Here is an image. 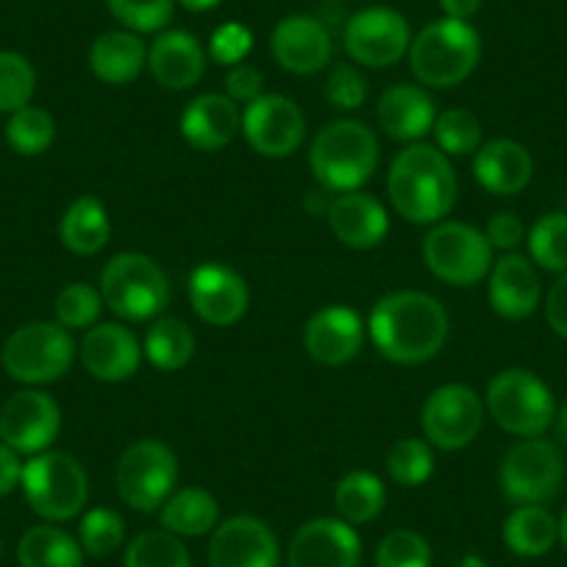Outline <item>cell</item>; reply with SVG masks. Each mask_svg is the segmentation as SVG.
I'll return each mask as SVG.
<instances>
[{"label": "cell", "instance_id": "6da1fadb", "mask_svg": "<svg viewBox=\"0 0 567 567\" xmlns=\"http://www.w3.org/2000/svg\"><path fill=\"white\" fill-rule=\"evenodd\" d=\"M451 320L443 303L429 292L398 290L381 298L368 320V334L384 359L395 364H423L449 342Z\"/></svg>", "mask_w": 567, "mask_h": 567}, {"label": "cell", "instance_id": "7a4b0ae2", "mask_svg": "<svg viewBox=\"0 0 567 567\" xmlns=\"http://www.w3.org/2000/svg\"><path fill=\"white\" fill-rule=\"evenodd\" d=\"M456 193L460 184L451 159L434 145L412 142L392 159L386 195L406 223L434 226L451 215Z\"/></svg>", "mask_w": 567, "mask_h": 567}, {"label": "cell", "instance_id": "3957f363", "mask_svg": "<svg viewBox=\"0 0 567 567\" xmlns=\"http://www.w3.org/2000/svg\"><path fill=\"white\" fill-rule=\"evenodd\" d=\"M309 167L329 193H357L379 167V140L362 120H334L312 140Z\"/></svg>", "mask_w": 567, "mask_h": 567}, {"label": "cell", "instance_id": "277c9868", "mask_svg": "<svg viewBox=\"0 0 567 567\" xmlns=\"http://www.w3.org/2000/svg\"><path fill=\"white\" fill-rule=\"evenodd\" d=\"M406 56L420 84L451 90L476 70L482 59V40L471 23L445 18L425 25L412 40Z\"/></svg>", "mask_w": 567, "mask_h": 567}, {"label": "cell", "instance_id": "5b68a950", "mask_svg": "<svg viewBox=\"0 0 567 567\" xmlns=\"http://www.w3.org/2000/svg\"><path fill=\"white\" fill-rule=\"evenodd\" d=\"M101 296L106 309L123 320H154L171 303V281L151 256L117 254L101 270Z\"/></svg>", "mask_w": 567, "mask_h": 567}, {"label": "cell", "instance_id": "8992f818", "mask_svg": "<svg viewBox=\"0 0 567 567\" xmlns=\"http://www.w3.org/2000/svg\"><path fill=\"white\" fill-rule=\"evenodd\" d=\"M484 406L506 434L520 440L543 437L556 417L554 392L539 375L523 368H509L495 375L487 386Z\"/></svg>", "mask_w": 567, "mask_h": 567}, {"label": "cell", "instance_id": "52a82bcc", "mask_svg": "<svg viewBox=\"0 0 567 567\" xmlns=\"http://www.w3.org/2000/svg\"><path fill=\"white\" fill-rule=\"evenodd\" d=\"M20 484L31 509L45 520H70L81 515L90 498L84 465L64 451H42L25 462Z\"/></svg>", "mask_w": 567, "mask_h": 567}, {"label": "cell", "instance_id": "ba28073f", "mask_svg": "<svg viewBox=\"0 0 567 567\" xmlns=\"http://www.w3.org/2000/svg\"><path fill=\"white\" fill-rule=\"evenodd\" d=\"M423 261L434 278L451 287H476L493 270L487 234L460 220H440L423 239Z\"/></svg>", "mask_w": 567, "mask_h": 567}, {"label": "cell", "instance_id": "9c48e42d", "mask_svg": "<svg viewBox=\"0 0 567 567\" xmlns=\"http://www.w3.org/2000/svg\"><path fill=\"white\" fill-rule=\"evenodd\" d=\"M178 460L162 440H140L128 445L117 462V493L134 512H156L176 493Z\"/></svg>", "mask_w": 567, "mask_h": 567}, {"label": "cell", "instance_id": "30bf717a", "mask_svg": "<svg viewBox=\"0 0 567 567\" xmlns=\"http://www.w3.org/2000/svg\"><path fill=\"white\" fill-rule=\"evenodd\" d=\"M565 460L559 445L543 437L520 440L501 460V493L517 506H543L561 489Z\"/></svg>", "mask_w": 567, "mask_h": 567}, {"label": "cell", "instance_id": "8fae6325", "mask_svg": "<svg viewBox=\"0 0 567 567\" xmlns=\"http://www.w3.org/2000/svg\"><path fill=\"white\" fill-rule=\"evenodd\" d=\"M75 359V342L59 323H29L3 346V368L14 381L29 386L62 379Z\"/></svg>", "mask_w": 567, "mask_h": 567}, {"label": "cell", "instance_id": "7c38bea8", "mask_svg": "<svg viewBox=\"0 0 567 567\" xmlns=\"http://www.w3.org/2000/svg\"><path fill=\"white\" fill-rule=\"evenodd\" d=\"M420 423L432 449L462 451L482 432L484 401L473 386L445 384L425 398Z\"/></svg>", "mask_w": 567, "mask_h": 567}, {"label": "cell", "instance_id": "4fadbf2b", "mask_svg": "<svg viewBox=\"0 0 567 567\" xmlns=\"http://www.w3.org/2000/svg\"><path fill=\"white\" fill-rule=\"evenodd\" d=\"M346 53L362 68L384 70L401 62L412 45L406 18L395 9L370 7L353 14L342 31Z\"/></svg>", "mask_w": 567, "mask_h": 567}, {"label": "cell", "instance_id": "5bb4252c", "mask_svg": "<svg viewBox=\"0 0 567 567\" xmlns=\"http://www.w3.org/2000/svg\"><path fill=\"white\" fill-rule=\"evenodd\" d=\"M243 134L256 154L284 159L301 148L307 136V114L292 97L261 95L245 106Z\"/></svg>", "mask_w": 567, "mask_h": 567}, {"label": "cell", "instance_id": "9a60e30c", "mask_svg": "<svg viewBox=\"0 0 567 567\" xmlns=\"http://www.w3.org/2000/svg\"><path fill=\"white\" fill-rule=\"evenodd\" d=\"M62 429L59 403L48 392H14L0 409V440L18 454H42L53 445Z\"/></svg>", "mask_w": 567, "mask_h": 567}, {"label": "cell", "instance_id": "2e32d148", "mask_svg": "<svg viewBox=\"0 0 567 567\" xmlns=\"http://www.w3.org/2000/svg\"><path fill=\"white\" fill-rule=\"evenodd\" d=\"M189 307L204 323L209 326H234L245 312H248V284L220 261H209L189 272L187 284Z\"/></svg>", "mask_w": 567, "mask_h": 567}, {"label": "cell", "instance_id": "e0dca14e", "mask_svg": "<svg viewBox=\"0 0 567 567\" xmlns=\"http://www.w3.org/2000/svg\"><path fill=\"white\" fill-rule=\"evenodd\" d=\"M362 539L357 528L337 517H315L303 523L287 550L290 567H359Z\"/></svg>", "mask_w": 567, "mask_h": 567}, {"label": "cell", "instance_id": "ac0fdd59", "mask_svg": "<svg viewBox=\"0 0 567 567\" xmlns=\"http://www.w3.org/2000/svg\"><path fill=\"white\" fill-rule=\"evenodd\" d=\"M278 559L276 534L259 517H228L212 534L209 567H278Z\"/></svg>", "mask_w": 567, "mask_h": 567}, {"label": "cell", "instance_id": "d6986e66", "mask_svg": "<svg viewBox=\"0 0 567 567\" xmlns=\"http://www.w3.org/2000/svg\"><path fill=\"white\" fill-rule=\"evenodd\" d=\"M270 51L278 68H284L292 75H315L329 68L331 53V34L318 18L307 14H290L278 20L270 37Z\"/></svg>", "mask_w": 567, "mask_h": 567}, {"label": "cell", "instance_id": "ffe728a7", "mask_svg": "<svg viewBox=\"0 0 567 567\" xmlns=\"http://www.w3.org/2000/svg\"><path fill=\"white\" fill-rule=\"evenodd\" d=\"M364 346V323L353 309L323 307L303 326V348L326 368H340L359 357Z\"/></svg>", "mask_w": 567, "mask_h": 567}, {"label": "cell", "instance_id": "44dd1931", "mask_svg": "<svg viewBox=\"0 0 567 567\" xmlns=\"http://www.w3.org/2000/svg\"><path fill=\"white\" fill-rule=\"evenodd\" d=\"M81 362L92 379L117 384L140 370L142 346L125 326L97 323L81 340Z\"/></svg>", "mask_w": 567, "mask_h": 567}, {"label": "cell", "instance_id": "7402d4cb", "mask_svg": "<svg viewBox=\"0 0 567 567\" xmlns=\"http://www.w3.org/2000/svg\"><path fill=\"white\" fill-rule=\"evenodd\" d=\"M489 303H493L495 315L504 320H523L534 315L543 298V287H539V276L534 261L520 254H504L498 261H493L489 270Z\"/></svg>", "mask_w": 567, "mask_h": 567}, {"label": "cell", "instance_id": "603a6c76", "mask_svg": "<svg viewBox=\"0 0 567 567\" xmlns=\"http://www.w3.org/2000/svg\"><path fill=\"white\" fill-rule=\"evenodd\" d=\"M148 68L165 90H193L206 73V53L193 34L182 29L162 31L148 51Z\"/></svg>", "mask_w": 567, "mask_h": 567}, {"label": "cell", "instance_id": "cb8c5ba5", "mask_svg": "<svg viewBox=\"0 0 567 567\" xmlns=\"http://www.w3.org/2000/svg\"><path fill=\"white\" fill-rule=\"evenodd\" d=\"M243 131V114L228 95L206 92L182 114V134L195 151H223Z\"/></svg>", "mask_w": 567, "mask_h": 567}, {"label": "cell", "instance_id": "d4e9b609", "mask_svg": "<svg viewBox=\"0 0 567 567\" xmlns=\"http://www.w3.org/2000/svg\"><path fill=\"white\" fill-rule=\"evenodd\" d=\"M326 217H329L334 237L353 250L375 248L390 231V217H386L384 206L373 195L359 193V189L331 198Z\"/></svg>", "mask_w": 567, "mask_h": 567}, {"label": "cell", "instance_id": "484cf974", "mask_svg": "<svg viewBox=\"0 0 567 567\" xmlns=\"http://www.w3.org/2000/svg\"><path fill=\"white\" fill-rule=\"evenodd\" d=\"M375 117L384 134L398 142H417L434 128L437 109L432 95L417 84H395L379 97Z\"/></svg>", "mask_w": 567, "mask_h": 567}, {"label": "cell", "instance_id": "4316f807", "mask_svg": "<svg viewBox=\"0 0 567 567\" xmlns=\"http://www.w3.org/2000/svg\"><path fill=\"white\" fill-rule=\"evenodd\" d=\"M473 176L487 193L517 195L532 184L534 159L515 140L484 142L473 159Z\"/></svg>", "mask_w": 567, "mask_h": 567}, {"label": "cell", "instance_id": "83f0119b", "mask_svg": "<svg viewBox=\"0 0 567 567\" xmlns=\"http://www.w3.org/2000/svg\"><path fill=\"white\" fill-rule=\"evenodd\" d=\"M148 64V48L134 31H106L92 42L90 68L103 84H128Z\"/></svg>", "mask_w": 567, "mask_h": 567}, {"label": "cell", "instance_id": "f1b7e54d", "mask_svg": "<svg viewBox=\"0 0 567 567\" xmlns=\"http://www.w3.org/2000/svg\"><path fill=\"white\" fill-rule=\"evenodd\" d=\"M59 237H62V245L70 254H101L109 245V237H112V220H109L106 206L95 195H81L64 212L62 223H59Z\"/></svg>", "mask_w": 567, "mask_h": 567}, {"label": "cell", "instance_id": "f546056e", "mask_svg": "<svg viewBox=\"0 0 567 567\" xmlns=\"http://www.w3.org/2000/svg\"><path fill=\"white\" fill-rule=\"evenodd\" d=\"M217 517H220V504L204 487L176 489L159 512L162 528L176 537H204L215 532Z\"/></svg>", "mask_w": 567, "mask_h": 567}, {"label": "cell", "instance_id": "4dcf8cb0", "mask_svg": "<svg viewBox=\"0 0 567 567\" xmlns=\"http://www.w3.org/2000/svg\"><path fill=\"white\" fill-rule=\"evenodd\" d=\"M559 539V520L545 506H517L504 520V543L517 556H545Z\"/></svg>", "mask_w": 567, "mask_h": 567}, {"label": "cell", "instance_id": "1f68e13d", "mask_svg": "<svg viewBox=\"0 0 567 567\" xmlns=\"http://www.w3.org/2000/svg\"><path fill=\"white\" fill-rule=\"evenodd\" d=\"M20 567H81L84 548L64 528L34 526L18 545Z\"/></svg>", "mask_w": 567, "mask_h": 567}, {"label": "cell", "instance_id": "d6a6232c", "mask_svg": "<svg viewBox=\"0 0 567 567\" xmlns=\"http://www.w3.org/2000/svg\"><path fill=\"white\" fill-rule=\"evenodd\" d=\"M386 504V489L381 478L370 471H351L340 478L334 489V506L340 520L364 526L375 520Z\"/></svg>", "mask_w": 567, "mask_h": 567}, {"label": "cell", "instance_id": "836d02e7", "mask_svg": "<svg viewBox=\"0 0 567 567\" xmlns=\"http://www.w3.org/2000/svg\"><path fill=\"white\" fill-rule=\"evenodd\" d=\"M142 353L159 370H182L195 357V334L182 318H156L151 323Z\"/></svg>", "mask_w": 567, "mask_h": 567}, {"label": "cell", "instance_id": "e575fe53", "mask_svg": "<svg viewBox=\"0 0 567 567\" xmlns=\"http://www.w3.org/2000/svg\"><path fill=\"white\" fill-rule=\"evenodd\" d=\"M53 140H56V123L45 109L29 103L9 117L7 142L12 145L14 154L40 156L51 148Z\"/></svg>", "mask_w": 567, "mask_h": 567}, {"label": "cell", "instance_id": "d590c367", "mask_svg": "<svg viewBox=\"0 0 567 567\" xmlns=\"http://www.w3.org/2000/svg\"><path fill=\"white\" fill-rule=\"evenodd\" d=\"M123 567H193V561L182 537L162 528L136 534L125 550Z\"/></svg>", "mask_w": 567, "mask_h": 567}, {"label": "cell", "instance_id": "8d00e7d4", "mask_svg": "<svg viewBox=\"0 0 567 567\" xmlns=\"http://www.w3.org/2000/svg\"><path fill=\"white\" fill-rule=\"evenodd\" d=\"M528 254L548 272H567V212L539 217L528 231Z\"/></svg>", "mask_w": 567, "mask_h": 567}, {"label": "cell", "instance_id": "74e56055", "mask_svg": "<svg viewBox=\"0 0 567 567\" xmlns=\"http://www.w3.org/2000/svg\"><path fill=\"white\" fill-rule=\"evenodd\" d=\"M386 473L401 487H420L434 473V451L425 440L403 437L386 454Z\"/></svg>", "mask_w": 567, "mask_h": 567}, {"label": "cell", "instance_id": "f35d334b", "mask_svg": "<svg viewBox=\"0 0 567 567\" xmlns=\"http://www.w3.org/2000/svg\"><path fill=\"white\" fill-rule=\"evenodd\" d=\"M432 131L445 156H467L482 148V123L471 109H445Z\"/></svg>", "mask_w": 567, "mask_h": 567}, {"label": "cell", "instance_id": "ab89813d", "mask_svg": "<svg viewBox=\"0 0 567 567\" xmlns=\"http://www.w3.org/2000/svg\"><path fill=\"white\" fill-rule=\"evenodd\" d=\"M103 296L101 290H95L92 284L75 281L68 284L62 292L56 296V323L64 326V329H92L97 326V318L103 312Z\"/></svg>", "mask_w": 567, "mask_h": 567}, {"label": "cell", "instance_id": "60d3db41", "mask_svg": "<svg viewBox=\"0 0 567 567\" xmlns=\"http://www.w3.org/2000/svg\"><path fill=\"white\" fill-rule=\"evenodd\" d=\"M37 90V73L25 56L0 51V112L14 114L29 106Z\"/></svg>", "mask_w": 567, "mask_h": 567}, {"label": "cell", "instance_id": "b9f144b4", "mask_svg": "<svg viewBox=\"0 0 567 567\" xmlns=\"http://www.w3.org/2000/svg\"><path fill=\"white\" fill-rule=\"evenodd\" d=\"M79 543L95 559L112 556L125 543V520L114 509H90L81 517Z\"/></svg>", "mask_w": 567, "mask_h": 567}, {"label": "cell", "instance_id": "7bdbcfd3", "mask_svg": "<svg viewBox=\"0 0 567 567\" xmlns=\"http://www.w3.org/2000/svg\"><path fill=\"white\" fill-rule=\"evenodd\" d=\"M375 567H432V548L423 534L398 528L375 548Z\"/></svg>", "mask_w": 567, "mask_h": 567}, {"label": "cell", "instance_id": "ee69618b", "mask_svg": "<svg viewBox=\"0 0 567 567\" xmlns=\"http://www.w3.org/2000/svg\"><path fill=\"white\" fill-rule=\"evenodd\" d=\"M106 7L134 34L167 29L173 18V0H106Z\"/></svg>", "mask_w": 567, "mask_h": 567}, {"label": "cell", "instance_id": "f6af8a7d", "mask_svg": "<svg viewBox=\"0 0 567 567\" xmlns=\"http://www.w3.org/2000/svg\"><path fill=\"white\" fill-rule=\"evenodd\" d=\"M323 92L337 112H357L368 101V79L353 64H337L331 68Z\"/></svg>", "mask_w": 567, "mask_h": 567}, {"label": "cell", "instance_id": "bcb514c9", "mask_svg": "<svg viewBox=\"0 0 567 567\" xmlns=\"http://www.w3.org/2000/svg\"><path fill=\"white\" fill-rule=\"evenodd\" d=\"M250 51H254V34L243 23H223L209 40L212 62L223 68H237L248 59Z\"/></svg>", "mask_w": 567, "mask_h": 567}, {"label": "cell", "instance_id": "7dc6e473", "mask_svg": "<svg viewBox=\"0 0 567 567\" xmlns=\"http://www.w3.org/2000/svg\"><path fill=\"white\" fill-rule=\"evenodd\" d=\"M226 95L234 103H254L256 97L265 95V75L261 70H256L254 64H237V68H228L226 75Z\"/></svg>", "mask_w": 567, "mask_h": 567}, {"label": "cell", "instance_id": "c3c4849f", "mask_svg": "<svg viewBox=\"0 0 567 567\" xmlns=\"http://www.w3.org/2000/svg\"><path fill=\"white\" fill-rule=\"evenodd\" d=\"M484 234H487L493 250L512 254V250L523 243V237H526V226H523L520 217L512 215V212H498V215L489 217Z\"/></svg>", "mask_w": 567, "mask_h": 567}, {"label": "cell", "instance_id": "681fc988", "mask_svg": "<svg viewBox=\"0 0 567 567\" xmlns=\"http://www.w3.org/2000/svg\"><path fill=\"white\" fill-rule=\"evenodd\" d=\"M545 320L556 334L567 340V272L556 278V284L545 296Z\"/></svg>", "mask_w": 567, "mask_h": 567}, {"label": "cell", "instance_id": "f907efd6", "mask_svg": "<svg viewBox=\"0 0 567 567\" xmlns=\"http://www.w3.org/2000/svg\"><path fill=\"white\" fill-rule=\"evenodd\" d=\"M23 478V465L18 460V451L0 443V495H9Z\"/></svg>", "mask_w": 567, "mask_h": 567}, {"label": "cell", "instance_id": "816d5d0a", "mask_svg": "<svg viewBox=\"0 0 567 567\" xmlns=\"http://www.w3.org/2000/svg\"><path fill=\"white\" fill-rule=\"evenodd\" d=\"M484 0H440V7H443L445 18L449 20H462L467 23L471 18H476L478 9H482Z\"/></svg>", "mask_w": 567, "mask_h": 567}, {"label": "cell", "instance_id": "f5cc1de1", "mask_svg": "<svg viewBox=\"0 0 567 567\" xmlns=\"http://www.w3.org/2000/svg\"><path fill=\"white\" fill-rule=\"evenodd\" d=\"M554 432H556V440H559V445H565L567 449V403L559 409V412H556Z\"/></svg>", "mask_w": 567, "mask_h": 567}, {"label": "cell", "instance_id": "db71d44e", "mask_svg": "<svg viewBox=\"0 0 567 567\" xmlns=\"http://www.w3.org/2000/svg\"><path fill=\"white\" fill-rule=\"evenodd\" d=\"M184 9H189V12H209V9H215L220 0H178Z\"/></svg>", "mask_w": 567, "mask_h": 567}, {"label": "cell", "instance_id": "11a10c76", "mask_svg": "<svg viewBox=\"0 0 567 567\" xmlns=\"http://www.w3.org/2000/svg\"><path fill=\"white\" fill-rule=\"evenodd\" d=\"M454 567H489L487 561L482 559V556H476V554H467V556H462L460 561H456Z\"/></svg>", "mask_w": 567, "mask_h": 567}, {"label": "cell", "instance_id": "9f6ffc18", "mask_svg": "<svg viewBox=\"0 0 567 567\" xmlns=\"http://www.w3.org/2000/svg\"><path fill=\"white\" fill-rule=\"evenodd\" d=\"M559 539L565 543V548H567V509H565V515H561V520H559Z\"/></svg>", "mask_w": 567, "mask_h": 567}]
</instances>
